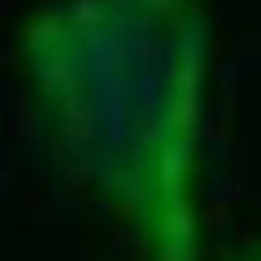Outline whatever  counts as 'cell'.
I'll use <instances>...</instances> for the list:
<instances>
[{
	"instance_id": "1",
	"label": "cell",
	"mask_w": 261,
	"mask_h": 261,
	"mask_svg": "<svg viewBox=\"0 0 261 261\" xmlns=\"http://www.w3.org/2000/svg\"><path fill=\"white\" fill-rule=\"evenodd\" d=\"M204 37L196 0H69L24 24L49 155L135 261H204Z\"/></svg>"
}]
</instances>
